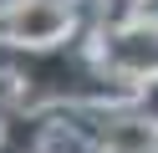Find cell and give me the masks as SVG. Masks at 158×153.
<instances>
[{"label": "cell", "mask_w": 158, "mask_h": 153, "mask_svg": "<svg viewBox=\"0 0 158 153\" xmlns=\"http://www.w3.org/2000/svg\"><path fill=\"white\" fill-rule=\"evenodd\" d=\"M66 26H72V15H66L56 0H26L10 15V36L26 41V46H51V41L66 36Z\"/></svg>", "instance_id": "6da1fadb"}]
</instances>
